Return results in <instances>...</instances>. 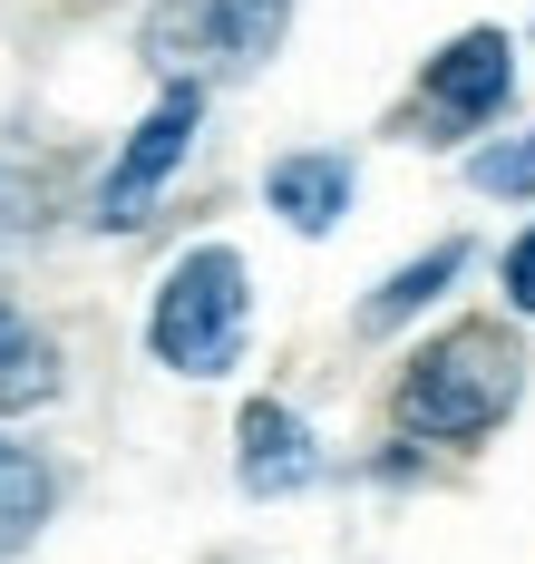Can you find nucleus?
I'll use <instances>...</instances> for the list:
<instances>
[{"label":"nucleus","instance_id":"f257e3e1","mask_svg":"<svg viewBox=\"0 0 535 564\" xmlns=\"http://www.w3.org/2000/svg\"><path fill=\"white\" fill-rule=\"evenodd\" d=\"M526 332L516 312H458L428 340H410V360L390 370V429L418 448H487L516 409H526Z\"/></svg>","mask_w":535,"mask_h":564},{"label":"nucleus","instance_id":"f03ea898","mask_svg":"<svg viewBox=\"0 0 535 564\" xmlns=\"http://www.w3.org/2000/svg\"><path fill=\"white\" fill-rule=\"evenodd\" d=\"M243 350H253V263L225 234H205L146 292V360L166 380H234Z\"/></svg>","mask_w":535,"mask_h":564},{"label":"nucleus","instance_id":"7ed1b4c3","mask_svg":"<svg viewBox=\"0 0 535 564\" xmlns=\"http://www.w3.org/2000/svg\"><path fill=\"white\" fill-rule=\"evenodd\" d=\"M516 108V40L496 30V20H477L458 40H438V50L418 58L410 98L390 108V137L400 147H428V156H448V147H477V137H496Z\"/></svg>","mask_w":535,"mask_h":564},{"label":"nucleus","instance_id":"20e7f679","mask_svg":"<svg viewBox=\"0 0 535 564\" xmlns=\"http://www.w3.org/2000/svg\"><path fill=\"white\" fill-rule=\"evenodd\" d=\"M283 40H293V0H146V20H137V58L156 78H195V88L273 68Z\"/></svg>","mask_w":535,"mask_h":564},{"label":"nucleus","instance_id":"39448f33","mask_svg":"<svg viewBox=\"0 0 535 564\" xmlns=\"http://www.w3.org/2000/svg\"><path fill=\"white\" fill-rule=\"evenodd\" d=\"M195 137H205V88H195V78H156V108L118 137V156L88 185V234H146L156 225L166 185H176L185 156H195Z\"/></svg>","mask_w":535,"mask_h":564},{"label":"nucleus","instance_id":"423d86ee","mask_svg":"<svg viewBox=\"0 0 535 564\" xmlns=\"http://www.w3.org/2000/svg\"><path fill=\"white\" fill-rule=\"evenodd\" d=\"M321 438H312V419H302L283 390H253L234 409V487L253 497V507H283V497H302V487H321Z\"/></svg>","mask_w":535,"mask_h":564},{"label":"nucleus","instance_id":"0eeeda50","mask_svg":"<svg viewBox=\"0 0 535 564\" xmlns=\"http://www.w3.org/2000/svg\"><path fill=\"white\" fill-rule=\"evenodd\" d=\"M468 263H477V243H468V234H438V243H418L410 263H390V273L360 292L351 332H360V340H400L410 322H428V312H438V302L468 282Z\"/></svg>","mask_w":535,"mask_h":564},{"label":"nucleus","instance_id":"6e6552de","mask_svg":"<svg viewBox=\"0 0 535 564\" xmlns=\"http://www.w3.org/2000/svg\"><path fill=\"white\" fill-rule=\"evenodd\" d=\"M351 195H360V156L351 147H283V156L263 166V205H273V225H293L302 243L341 234Z\"/></svg>","mask_w":535,"mask_h":564},{"label":"nucleus","instance_id":"1a4fd4ad","mask_svg":"<svg viewBox=\"0 0 535 564\" xmlns=\"http://www.w3.org/2000/svg\"><path fill=\"white\" fill-rule=\"evenodd\" d=\"M68 390V350L50 322H30L10 292H0V419L20 429V419H40L50 399Z\"/></svg>","mask_w":535,"mask_h":564},{"label":"nucleus","instance_id":"9d476101","mask_svg":"<svg viewBox=\"0 0 535 564\" xmlns=\"http://www.w3.org/2000/svg\"><path fill=\"white\" fill-rule=\"evenodd\" d=\"M50 516H59V457H50V448H30V438L0 419V564H10V555H30Z\"/></svg>","mask_w":535,"mask_h":564},{"label":"nucleus","instance_id":"9b49d317","mask_svg":"<svg viewBox=\"0 0 535 564\" xmlns=\"http://www.w3.org/2000/svg\"><path fill=\"white\" fill-rule=\"evenodd\" d=\"M468 195H487V205H535V127L477 137L468 147Z\"/></svg>","mask_w":535,"mask_h":564},{"label":"nucleus","instance_id":"f8f14e48","mask_svg":"<svg viewBox=\"0 0 535 564\" xmlns=\"http://www.w3.org/2000/svg\"><path fill=\"white\" fill-rule=\"evenodd\" d=\"M40 205H50V185L20 166V156H0V253H10L20 234H40Z\"/></svg>","mask_w":535,"mask_h":564},{"label":"nucleus","instance_id":"ddd939ff","mask_svg":"<svg viewBox=\"0 0 535 564\" xmlns=\"http://www.w3.org/2000/svg\"><path fill=\"white\" fill-rule=\"evenodd\" d=\"M496 302H506L516 322H535V225L506 234V253H496Z\"/></svg>","mask_w":535,"mask_h":564},{"label":"nucleus","instance_id":"4468645a","mask_svg":"<svg viewBox=\"0 0 535 564\" xmlns=\"http://www.w3.org/2000/svg\"><path fill=\"white\" fill-rule=\"evenodd\" d=\"M370 477H380V487H418V477H428V448L390 429V438H380V457H370Z\"/></svg>","mask_w":535,"mask_h":564}]
</instances>
